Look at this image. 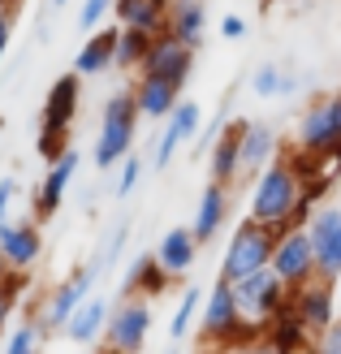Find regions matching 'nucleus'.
<instances>
[{
  "instance_id": "obj_1",
  "label": "nucleus",
  "mask_w": 341,
  "mask_h": 354,
  "mask_svg": "<svg viewBox=\"0 0 341 354\" xmlns=\"http://www.w3.org/2000/svg\"><path fill=\"white\" fill-rule=\"evenodd\" d=\"M302 199V177L294 165L285 160H268L255 173V194H250V216L264 225H285L294 216V207Z\"/></svg>"
},
{
  "instance_id": "obj_2",
  "label": "nucleus",
  "mask_w": 341,
  "mask_h": 354,
  "mask_svg": "<svg viewBox=\"0 0 341 354\" xmlns=\"http://www.w3.org/2000/svg\"><path fill=\"white\" fill-rule=\"evenodd\" d=\"M277 225H264V221H242L238 229H233V238H229V246H225V268H221V277L229 281H242V277H250V272H259V268H268L273 263V251H277Z\"/></svg>"
},
{
  "instance_id": "obj_3",
  "label": "nucleus",
  "mask_w": 341,
  "mask_h": 354,
  "mask_svg": "<svg viewBox=\"0 0 341 354\" xmlns=\"http://www.w3.org/2000/svg\"><path fill=\"white\" fill-rule=\"evenodd\" d=\"M138 100L134 91H117L104 104V121H100V138H95V169H113L125 160L134 147V130H138Z\"/></svg>"
},
{
  "instance_id": "obj_4",
  "label": "nucleus",
  "mask_w": 341,
  "mask_h": 354,
  "mask_svg": "<svg viewBox=\"0 0 341 354\" xmlns=\"http://www.w3.org/2000/svg\"><path fill=\"white\" fill-rule=\"evenodd\" d=\"M151 333V307L142 298H125L109 311V324H104V350L109 354H138L147 346Z\"/></svg>"
},
{
  "instance_id": "obj_5",
  "label": "nucleus",
  "mask_w": 341,
  "mask_h": 354,
  "mask_svg": "<svg viewBox=\"0 0 341 354\" xmlns=\"http://www.w3.org/2000/svg\"><path fill=\"white\" fill-rule=\"evenodd\" d=\"M95 277H100V263H86V268H78V272H69V281H61L57 290H52L48 298H44V307H39V328L48 333V328H65V320L78 311V303L86 294H91V286H95Z\"/></svg>"
},
{
  "instance_id": "obj_6",
  "label": "nucleus",
  "mask_w": 341,
  "mask_h": 354,
  "mask_svg": "<svg viewBox=\"0 0 341 354\" xmlns=\"http://www.w3.org/2000/svg\"><path fill=\"white\" fill-rule=\"evenodd\" d=\"M273 272L285 281V286H307L315 277V246L307 229H285L277 238V251H273Z\"/></svg>"
},
{
  "instance_id": "obj_7",
  "label": "nucleus",
  "mask_w": 341,
  "mask_h": 354,
  "mask_svg": "<svg viewBox=\"0 0 341 354\" xmlns=\"http://www.w3.org/2000/svg\"><path fill=\"white\" fill-rule=\"evenodd\" d=\"M298 151H324V147H337L341 143V95H324L315 100L298 121Z\"/></svg>"
},
{
  "instance_id": "obj_8",
  "label": "nucleus",
  "mask_w": 341,
  "mask_h": 354,
  "mask_svg": "<svg viewBox=\"0 0 341 354\" xmlns=\"http://www.w3.org/2000/svg\"><path fill=\"white\" fill-rule=\"evenodd\" d=\"M138 69L147 78H169L173 86H182L190 78V69H194V48L165 30V35H156V39H151V48H147V57H142Z\"/></svg>"
},
{
  "instance_id": "obj_9",
  "label": "nucleus",
  "mask_w": 341,
  "mask_h": 354,
  "mask_svg": "<svg viewBox=\"0 0 341 354\" xmlns=\"http://www.w3.org/2000/svg\"><path fill=\"white\" fill-rule=\"evenodd\" d=\"M307 234L315 246V272L324 281L341 277V207H320L307 221Z\"/></svg>"
},
{
  "instance_id": "obj_10",
  "label": "nucleus",
  "mask_w": 341,
  "mask_h": 354,
  "mask_svg": "<svg viewBox=\"0 0 341 354\" xmlns=\"http://www.w3.org/2000/svg\"><path fill=\"white\" fill-rule=\"evenodd\" d=\"M281 286H285V281L273 272V263H268V268L250 272V277H242V281H233V298H238L242 311L259 315V320H273V315L281 311V303H285Z\"/></svg>"
},
{
  "instance_id": "obj_11",
  "label": "nucleus",
  "mask_w": 341,
  "mask_h": 354,
  "mask_svg": "<svg viewBox=\"0 0 341 354\" xmlns=\"http://www.w3.org/2000/svg\"><path fill=\"white\" fill-rule=\"evenodd\" d=\"M44 255V234L35 221H0V259L13 272H30Z\"/></svg>"
},
{
  "instance_id": "obj_12",
  "label": "nucleus",
  "mask_w": 341,
  "mask_h": 354,
  "mask_svg": "<svg viewBox=\"0 0 341 354\" xmlns=\"http://www.w3.org/2000/svg\"><path fill=\"white\" fill-rule=\"evenodd\" d=\"M199 126H203L199 104H194V100H177V109L165 117V134L156 138V160H151V165H156V169H165V165L173 160V151L199 134Z\"/></svg>"
},
{
  "instance_id": "obj_13",
  "label": "nucleus",
  "mask_w": 341,
  "mask_h": 354,
  "mask_svg": "<svg viewBox=\"0 0 341 354\" xmlns=\"http://www.w3.org/2000/svg\"><path fill=\"white\" fill-rule=\"evenodd\" d=\"M242 320V307H238V298H233V286L221 277L216 281V290L208 294V311H203V328H199V337L208 346H221L225 342V333Z\"/></svg>"
},
{
  "instance_id": "obj_14",
  "label": "nucleus",
  "mask_w": 341,
  "mask_h": 354,
  "mask_svg": "<svg viewBox=\"0 0 341 354\" xmlns=\"http://www.w3.org/2000/svg\"><path fill=\"white\" fill-rule=\"evenodd\" d=\"M74 173H78V151L69 147L61 160H52L48 165V173H44V182H39V190H35V216H52V212L61 207V199H65V190H69V182H74Z\"/></svg>"
},
{
  "instance_id": "obj_15",
  "label": "nucleus",
  "mask_w": 341,
  "mask_h": 354,
  "mask_svg": "<svg viewBox=\"0 0 341 354\" xmlns=\"http://www.w3.org/2000/svg\"><path fill=\"white\" fill-rule=\"evenodd\" d=\"M238 160H242V173H259L268 160H277V130L268 121H242Z\"/></svg>"
},
{
  "instance_id": "obj_16",
  "label": "nucleus",
  "mask_w": 341,
  "mask_h": 354,
  "mask_svg": "<svg viewBox=\"0 0 341 354\" xmlns=\"http://www.w3.org/2000/svg\"><path fill=\"white\" fill-rule=\"evenodd\" d=\"M117 9V22L121 26H134V30H147L151 39L169 30V9L173 0H113Z\"/></svg>"
},
{
  "instance_id": "obj_17",
  "label": "nucleus",
  "mask_w": 341,
  "mask_h": 354,
  "mask_svg": "<svg viewBox=\"0 0 341 354\" xmlns=\"http://www.w3.org/2000/svg\"><path fill=\"white\" fill-rule=\"evenodd\" d=\"M74 117H78V74H65L52 82V91L44 100V130H65L74 126Z\"/></svg>"
},
{
  "instance_id": "obj_18",
  "label": "nucleus",
  "mask_w": 341,
  "mask_h": 354,
  "mask_svg": "<svg viewBox=\"0 0 341 354\" xmlns=\"http://www.w3.org/2000/svg\"><path fill=\"white\" fill-rule=\"evenodd\" d=\"M225 216H229V194H225V186L221 182H212L203 194H199V212H194V225H190V234H194V242H212L216 238V229L225 225Z\"/></svg>"
},
{
  "instance_id": "obj_19",
  "label": "nucleus",
  "mask_w": 341,
  "mask_h": 354,
  "mask_svg": "<svg viewBox=\"0 0 341 354\" xmlns=\"http://www.w3.org/2000/svg\"><path fill=\"white\" fill-rule=\"evenodd\" d=\"M117 30H121V26H104V30H95L91 39L78 48V57H74V74H78V78L104 74V69L113 65V57H117Z\"/></svg>"
},
{
  "instance_id": "obj_20",
  "label": "nucleus",
  "mask_w": 341,
  "mask_h": 354,
  "mask_svg": "<svg viewBox=\"0 0 341 354\" xmlns=\"http://www.w3.org/2000/svg\"><path fill=\"white\" fill-rule=\"evenodd\" d=\"M104 324H109V303L86 294L82 303H78V311L65 320V337L74 342V346H91L100 333H104Z\"/></svg>"
},
{
  "instance_id": "obj_21",
  "label": "nucleus",
  "mask_w": 341,
  "mask_h": 354,
  "mask_svg": "<svg viewBox=\"0 0 341 354\" xmlns=\"http://www.w3.org/2000/svg\"><path fill=\"white\" fill-rule=\"evenodd\" d=\"M194 251H199V242H194L190 229H169V234L160 238V246H156V259L165 263L169 277H182V272H190Z\"/></svg>"
},
{
  "instance_id": "obj_22",
  "label": "nucleus",
  "mask_w": 341,
  "mask_h": 354,
  "mask_svg": "<svg viewBox=\"0 0 341 354\" xmlns=\"http://www.w3.org/2000/svg\"><path fill=\"white\" fill-rule=\"evenodd\" d=\"M203 26H208L203 0H173V9H169V35H177V39L190 44V48H199L203 44Z\"/></svg>"
},
{
  "instance_id": "obj_23",
  "label": "nucleus",
  "mask_w": 341,
  "mask_h": 354,
  "mask_svg": "<svg viewBox=\"0 0 341 354\" xmlns=\"http://www.w3.org/2000/svg\"><path fill=\"white\" fill-rule=\"evenodd\" d=\"M298 311L302 320H307V328H329L333 324V281L320 277L315 286H298Z\"/></svg>"
},
{
  "instance_id": "obj_24",
  "label": "nucleus",
  "mask_w": 341,
  "mask_h": 354,
  "mask_svg": "<svg viewBox=\"0 0 341 354\" xmlns=\"http://www.w3.org/2000/svg\"><path fill=\"white\" fill-rule=\"evenodd\" d=\"M134 100H138V113L142 117H169L177 109V86L169 78H147V74H142Z\"/></svg>"
},
{
  "instance_id": "obj_25",
  "label": "nucleus",
  "mask_w": 341,
  "mask_h": 354,
  "mask_svg": "<svg viewBox=\"0 0 341 354\" xmlns=\"http://www.w3.org/2000/svg\"><path fill=\"white\" fill-rule=\"evenodd\" d=\"M238 138H242V121H238V126H229V130L216 138V147H212V182L229 186L233 177L242 173V160H238Z\"/></svg>"
},
{
  "instance_id": "obj_26",
  "label": "nucleus",
  "mask_w": 341,
  "mask_h": 354,
  "mask_svg": "<svg viewBox=\"0 0 341 354\" xmlns=\"http://www.w3.org/2000/svg\"><path fill=\"white\" fill-rule=\"evenodd\" d=\"M165 286H169V272H165V263H160L156 255L134 259L130 277H125V294H160Z\"/></svg>"
},
{
  "instance_id": "obj_27",
  "label": "nucleus",
  "mask_w": 341,
  "mask_h": 354,
  "mask_svg": "<svg viewBox=\"0 0 341 354\" xmlns=\"http://www.w3.org/2000/svg\"><path fill=\"white\" fill-rule=\"evenodd\" d=\"M147 48H151V35H147V30L121 26V30H117V57H113V65H121V69H134V65H142V57H147Z\"/></svg>"
},
{
  "instance_id": "obj_28",
  "label": "nucleus",
  "mask_w": 341,
  "mask_h": 354,
  "mask_svg": "<svg viewBox=\"0 0 341 354\" xmlns=\"http://www.w3.org/2000/svg\"><path fill=\"white\" fill-rule=\"evenodd\" d=\"M48 333L39 328V320H26L22 328H13L9 333V342H5V354H39Z\"/></svg>"
},
{
  "instance_id": "obj_29",
  "label": "nucleus",
  "mask_w": 341,
  "mask_h": 354,
  "mask_svg": "<svg viewBox=\"0 0 341 354\" xmlns=\"http://www.w3.org/2000/svg\"><path fill=\"white\" fill-rule=\"evenodd\" d=\"M199 298H203L199 286H190V290L182 294V303H177V311H173V324H169V337H173V342H182L186 333H190V320H194V311H199Z\"/></svg>"
},
{
  "instance_id": "obj_30",
  "label": "nucleus",
  "mask_w": 341,
  "mask_h": 354,
  "mask_svg": "<svg viewBox=\"0 0 341 354\" xmlns=\"http://www.w3.org/2000/svg\"><path fill=\"white\" fill-rule=\"evenodd\" d=\"M22 277H26V272H13V268H9V277H0V333H5L9 315L17 311V294H22Z\"/></svg>"
},
{
  "instance_id": "obj_31",
  "label": "nucleus",
  "mask_w": 341,
  "mask_h": 354,
  "mask_svg": "<svg viewBox=\"0 0 341 354\" xmlns=\"http://www.w3.org/2000/svg\"><path fill=\"white\" fill-rule=\"evenodd\" d=\"M65 151H69V134H65V130H39V160H44V165L61 160Z\"/></svg>"
},
{
  "instance_id": "obj_32",
  "label": "nucleus",
  "mask_w": 341,
  "mask_h": 354,
  "mask_svg": "<svg viewBox=\"0 0 341 354\" xmlns=\"http://www.w3.org/2000/svg\"><path fill=\"white\" fill-rule=\"evenodd\" d=\"M281 78H285V74H281L277 65H259L255 74H250V91L264 95V100H268V95H281Z\"/></svg>"
},
{
  "instance_id": "obj_33",
  "label": "nucleus",
  "mask_w": 341,
  "mask_h": 354,
  "mask_svg": "<svg viewBox=\"0 0 341 354\" xmlns=\"http://www.w3.org/2000/svg\"><path fill=\"white\" fill-rule=\"evenodd\" d=\"M138 177H142V160H138V156L130 151V156L121 160V177H117V199H125V194H130V190L138 186Z\"/></svg>"
},
{
  "instance_id": "obj_34",
  "label": "nucleus",
  "mask_w": 341,
  "mask_h": 354,
  "mask_svg": "<svg viewBox=\"0 0 341 354\" xmlns=\"http://www.w3.org/2000/svg\"><path fill=\"white\" fill-rule=\"evenodd\" d=\"M113 9V0H82V9H78V26L82 30H95L104 22V13Z\"/></svg>"
},
{
  "instance_id": "obj_35",
  "label": "nucleus",
  "mask_w": 341,
  "mask_h": 354,
  "mask_svg": "<svg viewBox=\"0 0 341 354\" xmlns=\"http://www.w3.org/2000/svg\"><path fill=\"white\" fill-rule=\"evenodd\" d=\"M125 238H130V225H117V229H113V238L104 242V255L95 259L100 268H104V263H117V255H121V246H125Z\"/></svg>"
},
{
  "instance_id": "obj_36",
  "label": "nucleus",
  "mask_w": 341,
  "mask_h": 354,
  "mask_svg": "<svg viewBox=\"0 0 341 354\" xmlns=\"http://www.w3.org/2000/svg\"><path fill=\"white\" fill-rule=\"evenodd\" d=\"M13 199H17V177H0V221H9Z\"/></svg>"
},
{
  "instance_id": "obj_37",
  "label": "nucleus",
  "mask_w": 341,
  "mask_h": 354,
  "mask_svg": "<svg viewBox=\"0 0 341 354\" xmlns=\"http://www.w3.org/2000/svg\"><path fill=\"white\" fill-rule=\"evenodd\" d=\"M9 39H13V9H0V61L9 52Z\"/></svg>"
},
{
  "instance_id": "obj_38",
  "label": "nucleus",
  "mask_w": 341,
  "mask_h": 354,
  "mask_svg": "<svg viewBox=\"0 0 341 354\" xmlns=\"http://www.w3.org/2000/svg\"><path fill=\"white\" fill-rule=\"evenodd\" d=\"M221 35H225V39H242V35H246V22H242L238 13H229V17H221Z\"/></svg>"
},
{
  "instance_id": "obj_39",
  "label": "nucleus",
  "mask_w": 341,
  "mask_h": 354,
  "mask_svg": "<svg viewBox=\"0 0 341 354\" xmlns=\"http://www.w3.org/2000/svg\"><path fill=\"white\" fill-rule=\"evenodd\" d=\"M324 354H341V320L324 328Z\"/></svg>"
},
{
  "instance_id": "obj_40",
  "label": "nucleus",
  "mask_w": 341,
  "mask_h": 354,
  "mask_svg": "<svg viewBox=\"0 0 341 354\" xmlns=\"http://www.w3.org/2000/svg\"><path fill=\"white\" fill-rule=\"evenodd\" d=\"M242 354H277V346L273 342H255V346H246Z\"/></svg>"
},
{
  "instance_id": "obj_41",
  "label": "nucleus",
  "mask_w": 341,
  "mask_h": 354,
  "mask_svg": "<svg viewBox=\"0 0 341 354\" xmlns=\"http://www.w3.org/2000/svg\"><path fill=\"white\" fill-rule=\"evenodd\" d=\"M61 5H69V0H52V9H61Z\"/></svg>"
},
{
  "instance_id": "obj_42",
  "label": "nucleus",
  "mask_w": 341,
  "mask_h": 354,
  "mask_svg": "<svg viewBox=\"0 0 341 354\" xmlns=\"http://www.w3.org/2000/svg\"><path fill=\"white\" fill-rule=\"evenodd\" d=\"M0 126H5V121H0Z\"/></svg>"
},
{
  "instance_id": "obj_43",
  "label": "nucleus",
  "mask_w": 341,
  "mask_h": 354,
  "mask_svg": "<svg viewBox=\"0 0 341 354\" xmlns=\"http://www.w3.org/2000/svg\"><path fill=\"white\" fill-rule=\"evenodd\" d=\"M0 9H5V5H0Z\"/></svg>"
}]
</instances>
